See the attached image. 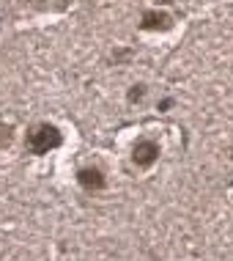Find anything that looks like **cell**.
<instances>
[{
    "mask_svg": "<svg viewBox=\"0 0 233 261\" xmlns=\"http://www.w3.org/2000/svg\"><path fill=\"white\" fill-rule=\"evenodd\" d=\"M63 143V135L58 132V126L52 124H33L25 135V149L36 157H44V154L55 151Z\"/></svg>",
    "mask_w": 233,
    "mask_h": 261,
    "instance_id": "6da1fadb",
    "label": "cell"
},
{
    "mask_svg": "<svg viewBox=\"0 0 233 261\" xmlns=\"http://www.w3.org/2000/svg\"><path fill=\"white\" fill-rule=\"evenodd\" d=\"M159 160V143L157 140H137L132 149V162L137 168H151Z\"/></svg>",
    "mask_w": 233,
    "mask_h": 261,
    "instance_id": "7a4b0ae2",
    "label": "cell"
},
{
    "mask_svg": "<svg viewBox=\"0 0 233 261\" xmlns=\"http://www.w3.org/2000/svg\"><path fill=\"white\" fill-rule=\"evenodd\" d=\"M170 25H173V17L165 11H159V9L145 11L143 19H140V28H143V31H167Z\"/></svg>",
    "mask_w": 233,
    "mask_h": 261,
    "instance_id": "3957f363",
    "label": "cell"
},
{
    "mask_svg": "<svg viewBox=\"0 0 233 261\" xmlns=\"http://www.w3.org/2000/svg\"><path fill=\"white\" fill-rule=\"evenodd\" d=\"M77 181H80V187H85V190H102L104 187V173H102V168H94V165H85V168H80L77 171Z\"/></svg>",
    "mask_w": 233,
    "mask_h": 261,
    "instance_id": "277c9868",
    "label": "cell"
},
{
    "mask_svg": "<svg viewBox=\"0 0 233 261\" xmlns=\"http://www.w3.org/2000/svg\"><path fill=\"white\" fill-rule=\"evenodd\" d=\"M145 96V86H132L129 91V102H140Z\"/></svg>",
    "mask_w": 233,
    "mask_h": 261,
    "instance_id": "5b68a950",
    "label": "cell"
}]
</instances>
